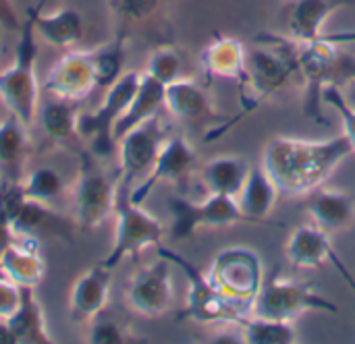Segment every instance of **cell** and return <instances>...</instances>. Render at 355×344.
Returning <instances> with one entry per match:
<instances>
[{"mask_svg": "<svg viewBox=\"0 0 355 344\" xmlns=\"http://www.w3.org/2000/svg\"><path fill=\"white\" fill-rule=\"evenodd\" d=\"M0 25L4 27H12V29H21V23L17 19V12L12 8V0H0Z\"/></svg>", "mask_w": 355, "mask_h": 344, "instance_id": "cell-39", "label": "cell"}, {"mask_svg": "<svg viewBox=\"0 0 355 344\" xmlns=\"http://www.w3.org/2000/svg\"><path fill=\"white\" fill-rule=\"evenodd\" d=\"M354 154L347 137L302 139L277 135L262 150V168L281 195L304 197L322 187Z\"/></svg>", "mask_w": 355, "mask_h": 344, "instance_id": "cell-1", "label": "cell"}, {"mask_svg": "<svg viewBox=\"0 0 355 344\" xmlns=\"http://www.w3.org/2000/svg\"><path fill=\"white\" fill-rule=\"evenodd\" d=\"M35 33L58 50H71L83 35V17L71 6H60L52 12H42L40 6L27 10Z\"/></svg>", "mask_w": 355, "mask_h": 344, "instance_id": "cell-23", "label": "cell"}, {"mask_svg": "<svg viewBox=\"0 0 355 344\" xmlns=\"http://www.w3.org/2000/svg\"><path fill=\"white\" fill-rule=\"evenodd\" d=\"M0 35H2V25H0Z\"/></svg>", "mask_w": 355, "mask_h": 344, "instance_id": "cell-43", "label": "cell"}, {"mask_svg": "<svg viewBox=\"0 0 355 344\" xmlns=\"http://www.w3.org/2000/svg\"><path fill=\"white\" fill-rule=\"evenodd\" d=\"M156 251H158V255L166 257L173 266H177L185 272L187 299H185L183 311L179 314L181 322H191V324H200V326H241L245 316H250L245 309L237 307L227 297H223L212 287L208 276L204 272H200L193 264H189L187 260H183L168 247L158 245Z\"/></svg>", "mask_w": 355, "mask_h": 344, "instance_id": "cell-5", "label": "cell"}, {"mask_svg": "<svg viewBox=\"0 0 355 344\" xmlns=\"http://www.w3.org/2000/svg\"><path fill=\"white\" fill-rule=\"evenodd\" d=\"M279 195L281 193H279L277 185L272 183V179L266 174V170L262 166L250 168L243 189L237 195L239 210H241L243 218L248 220V224L266 220L270 216V212L275 210Z\"/></svg>", "mask_w": 355, "mask_h": 344, "instance_id": "cell-26", "label": "cell"}, {"mask_svg": "<svg viewBox=\"0 0 355 344\" xmlns=\"http://www.w3.org/2000/svg\"><path fill=\"white\" fill-rule=\"evenodd\" d=\"M129 341L127 332L110 320H100V316L89 322V334H87V343L92 344H123Z\"/></svg>", "mask_w": 355, "mask_h": 344, "instance_id": "cell-36", "label": "cell"}, {"mask_svg": "<svg viewBox=\"0 0 355 344\" xmlns=\"http://www.w3.org/2000/svg\"><path fill=\"white\" fill-rule=\"evenodd\" d=\"M285 257L293 268H302V270L322 268L331 264L355 295V278L352 276L349 268L345 266V262L337 255L329 239V233H324L322 228L314 224H302L293 228L285 243Z\"/></svg>", "mask_w": 355, "mask_h": 344, "instance_id": "cell-14", "label": "cell"}, {"mask_svg": "<svg viewBox=\"0 0 355 344\" xmlns=\"http://www.w3.org/2000/svg\"><path fill=\"white\" fill-rule=\"evenodd\" d=\"M250 168L252 166L241 156L227 154V156H218V158H212L210 162H206L200 174H202V183L208 193L227 195V197L237 199V195L243 189Z\"/></svg>", "mask_w": 355, "mask_h": 344, "instance_id": "cell-27", "label": "cell"}, {"mask_svg": "<svg viewBox=\"0 0 355 344\" xmlns=\"http://www.w3.org/2000/svg\"><path fill=\"white\" fill-rule=\"evenodd\" d=\"M0 187H2V181H0Z\"/></svg>", "mask_w": 355, "mask_h": 344, "instance_id": "cell-44", "label": "cell"}, {"mask_svg": "<svg viewBox=\"0 0 355 344\" xmlns=\"http://www.w3.org/2000/svg\"><path fill=\"white\" fill-rule=\"evenodd\" d=\"M0 344H17V338L15 334L10 332V326L6 320L0 318Z\"/></svg>", "mask_w": 355, "mask_h": 344, "instance_id": "cell-41", "label": "cell"}, {"mask_svg": "<svg viewBox=\"0 0 355 344\" xmlns=\"http://www.w3.org/2000/svg\"><path fill=\"white\" fill-rule=\"evenodd\" d=\"M196 162H198V152L183 135L166 137L150 172L139 181L137 187L129 191L131 201L144 203L146 197L160 183H181L193 170Z\"/></svg>", "mask_w": 355, "mask_h": 344, "instance_id": "cell-15", "label": "cell"}, {"mask_svg": "<svg viewBox=\"0 0 355 344\" xmlns=\"http://www.w3.org/2000/svg\"><path fill=\"white\" fill-rule=\"evenodd\" d=\"M297 77V64L293 54V39L277 33H262L256 37V48L248 50L245 69L239 79L241 112L229 118L225 131L237 125L243 116L256 112L264 102L283 91Z\"/></svg>", "mask_w": 355, "mask_h": 344, "instance_id": "cell-2", "label": "cell"}, {"mask_svg": "<svg viewBox=\"0 0 355 344\" xmlns=\"http://www.w3.org/2000/svg\"><path fill=\"white\" fill-rule=\"evenodd\" d=\"M355 0H287L283 19L291 39L308 44L324 35L327 21L341 8L354 6Z\"/></svg>", "mask_w": 355, "mask_h": 344, "instance_id": "cell-18", "label": "cell"}, {"mask_svg": "<svg viewBox=\"0 0 355 344\" xmlns=\"http://www.w3.org/2000/svg\"><path fill=\"white\" fill-rule=\"evenodd\" d=\"M141 83V73L127 71L123 73L110 87L98 108L83 112L79 116V137H83L96 158H108L116 150L114 141V125L129 108L137 87Z\"/></svg>", "mask_w": 355, "mask_h": 344, "instance_id": "cell-8", "label": "cell"}, {"mask_svg": "<svg viewBox=\"0 0 355 344\" xmlns=\"http://www.w3.org/2000/svg\"><path fill=\"white\" fill-rule=\"evenodd\" d=\"M310 311L337 314L339 307L327 297H322L312 284L285 278L281 274H275L264 280L256 299L250 305V316L277 322H295L300 316Z\"/></svg>", "mask_w": 355, "mask_h": 344, "instance_id": "cell-6", "label": "cell"}, {"mask_svg": "<svg viewBox=\"0 0 355 344\" xmlns=\"http://www.w3.org/2000/svg\"><path fill=\"white\" fill-rule=\"evenodd\" d=\"M37 33L33 21L27 19L19 29V44L15 60L0 71V102L8 114L31 127L40 110V81H37Z\"/></svg>", "mask_w": 355, "mask_h": 344, "instance_id": "cell-4", "label": "cell"}, {"mask_svg": "<svg viewBox=\"0 0 355 344\" xmlns=\"http://www.w3.org/2000/svg\"><path fill=\"white\" fill-rule=\"evenodd\" d=\"M119 181L102 170L92 158H85L71 187V203L77 224L94 230L102 226L116 208Z\"/></svg>", "mask_w": 355, "mask_h": 344, "instance_id": "cell-10", "label": "cell"}, {"mask_svg": "<svg viewBox=\"0 0 355 344\" xmlns=\"http://www.w3.org/2000/svg\"><path fill=\"white\" fill-rule=\"evenodd\" d=\"M114 241L108 251V255L102 260V264L110 270L119 268L125 260L137 257L150 247L162 245L164 239V226L162 222L150 214L144 203H135L129 197L127 189L119 187V199L114 208Z\"/></svg>", "mask_w": 355, "mask_h": 344, "instance_id": "cell-7", "label": "cell"}, {"mask_svg": "<svg viewBox=\"0 0 355 344\" xmlns=\"http://www.w3.org/2000/svg\"><path fill=\"white\" fill-rule=\"evenodd\" d=\"M112 270L102 262L87 268L71 287L69 293V318L75 324L94 322L108 305Z\"/></svg>", "mask_w": 355, "mask_h": 344, "instance_id": "cell-17", "label": "cell"}, {"mask_svg": "<svg viewBox=\"0 0 355 344\" xmlns=\"http://www.w3.org/2000/svg\"><path fill=\"white\" fill-rule=\"evenodd\" d=\"M164 108L183 123H210L220 118L208 91L187 77L164 87Z\"/></svg>", "mask_w": 355, "mask_h": 344, "instance_id": "cell-20", "label": "cell"}, {"mask_svg": "<svg viewBox=\"0 0 355 344\" xmlns=\"http://www.w3.org/2000/svg\"><path fill=\"white\" fill-rule=\"evenodd\" d=\"M181 71H183L181 54L173 46H158L156 50L150 52V58H148L144 73L166 87L168 83L183 77Z\"/></svg>", "mask_w": 355, "mask_h": 344, "instance_id": "cell-33", "label": "cell"}, {"mask_svg": "<svg viewBox=\"0 0 355 344\" xmlns=\"http://www.w3.org/2000/svg\"><path fill=\"white\" fill-rule=\"evenodd\" d=\"M2 274L19 287L37 289L46 274V262L33 235H17V241L0 257Z\"/></svg>", "mask_w": 355, "mask_h": 344, "instance_id": "cell-21", "label": "cell"}, {"mask_svg": "<svg viewBox=\"0 0 355 344\" xmlns=\"http://www.w3.org/2000/svg\"><path fill=\"white\" fill-rule=\"evenodd\" d=\"M125 301L141 318H162L175 301L173 264L160 255L154 264L137 270L127 284Z\"/></svg>", "mask_w": 355, "mask_h": 344, "instance_id": "cell-13", "label": "cell"}, {"mask_svg": "<svg viewBox=\"0 0 355 344\" xmlns=\"http://www.w3.org/2000/svg\"><path fill=\"white\" fill-rule=\"evenodd\" d=\"M322 104L335 108V112L339 114L341 118V125H343V135L347 137L352 150L355 152V110L345 102L343 98V91L341 87L337 85H329L324 91H322Z\"/></svg>", "mask_w": 355, "mask_h": 344, "instance_id": "cell-34", "label": "cell"}, {"mask_svg": "<svg viewBox=\"0 0 355 344\" xmlns=\"http://www.w3.org/2000/svg\"><path fill=\"white\" fill-rule=\"evenodd\" d=\"M0 120H2V118H0Z\"/></svg>", "mask_w": 355, "mask_h": 344, "instance_id": "cell-45", "label": "cell"}, {"mask_svg": "<svg viewBox=\"0 0 355 344\" xmlns=\"http://www.w3.org/2000/svg\"><path fill=\"white\" fill-rule=\"evenodd\" d=\"M206 276L223 297L250 314V305L264 282V266L254 249L227 247L214 255Z\"/></svg>", "mask_w": 355, "mask_h": 344, "instance_id": "cell-9", "label": "cell"}, {"mask_svg": "<svg viewBox=\"0 0 355 344\" xmlns=\"http://www.w3.org/2000/svg\"><path fill=\"white\" fill-rule=\"evenodd\" d=\"M108 4L123 21H144L156 12L160 0H108Z\"/></svg>", "mask_w": 355, "mask_h": 344, "instance_id": "cell-35", "label": "cell"}, {"mask_svg": "<svg viewBox=\"0 0 355 344\" xmlns=\"http://www.w3.org/2000/svg\"><path fill=\"white\" fill-rule=\"evenodd\" d=\"M15 241H17V233H15L10 220H8L4 208L0 206V257L4 255V251H6Z\"/></svg>", "mask_w": 355, "mask_h": 344, "instance_id": "cell-38", "label": "cell"}, {"mask_svg": "<svg viewBox=\"0 0 355 344\" xmlns=\"http://www.w3.org/2000/svg\"><path fill=\"white\" fill-rule=\"evenodd\" d=\"M168 212L173 218V241H187L202 228H227L235 224H248L235 197L214 193H208V197H204L202 201L171 197Z\"/></svg>", "mask_w": 355, "mask_h": 344, "instance_id": "cell-11", "label": "cell"}, {"mask_svg": "<svg viewBox=\"0 0 355 344\" xmlns=\"http://www.w3.org/2000/svg\"><path fill=\"white\" fill-rule=\"evenodd\" d=\"M29 152V127L17 116L6 114L0 120V181L4 185H21L25 176Z\"/></svg>", "mask_w": 355, "mask_h": 344, "instance_id": "cell-22", "label": "cell"}, {"mask_svg": "<svg viewBox=\"0 0 355 344\" xmlns=\"http://www.w3.org/2000/svg\"><path fill=\"white\" fill-rule=\"evenodd\" d=\"M293 54L297 77L304 83V114L316 125H322V91L329 85L343 87L355 79V58L345 54L339 44L324 37L308 44L293 39Z\"/></svg>", "mask_w": 355, "mask_h": 344, "instance_id": "cell-3", "label": "cell"}, {"mask_svg": "<svg viewBox=\"0 0 355 344\" xmlns=\"http://www.w3.org/2000/svg\"><path fill=\"white\" fill-rule=\"evenodd\" d=\"M21 303V287L0 276V318L8 320Z\"/></svg>", "mask_w": 355, "mask_h": 344, "instance_id": "cell-37", "label": "cell"}, {"mask_svg": "<svg viewBox=\"0 0 355 344\" xmlns=\"http://www.w3.org/2000/svg\"><path fill=\"white\" fill-rule=\"evenodd\" d=\"M241 334L245 344H295L300 343L293 322L264 320L256 316H245L241 322Z\"/></svg>", "mask_w": 355, "mask_h": 344, "instance_id": "cell-31", "label": "cell"}, {"mask_svg": "<svg viewBox=\"0 0 355 344\" xmlns=\"http://www.w3.org/2000/svg\"><path fill=\"white\" fill-rule=\"evenodd\" d=\"M79 108L77 102L52 98L50 102L40 104L35 123H40L44 135L54 143H64L79 137Z\"/></svg>", "mask_w": 355, "mask_h": 344, "instance_id": "cell-29", "label": "cell"}, {"mask_svg": "<svg viewBox=\"0 0 355 344\" xmlns=\"http://www.w3.org/2000/svg\"><path fill=\"white\" fill-rule=\"evenodd\" d=\"M324 39L339 44V46H347V44H355V29H343V31H333V33H324Z\"/></svg>", "mask_w": 355, "mask_h": 344, "instance_id": "cell-40", "label": "cell"}, {"mask_svg": "<svg viewBox=\"0 0 355 344\" xmlns=\"http://www.w3.org/2000/svg\"><path fill=\"white\" fill-rule=\"evenodd\" d=\"M306 212L314 226L324 233H343L355 222V197L343 189L318 187L308 193Z\"/></svg>", "mask_w": 355, "mask_h": 344, "instance_id": "cell-19", "label": "cell"}, {"mask_svg": "<svg viewBox=\"0 0 355 344\" xmlns=\"http://www.w3.org/2000/svg\"><path fill=\"white\" fill-rule=\"evenodd\" d=\"M21 193L27 199L46 203V206H54L62 193H64V181L58 174V170L48 168V166H40L31 172H25L23 181H21Z\"/></svg>", "mask_w": 355, "mask_h": 344, "instance_id": "cell-32", "label": "cell"}, {"mask_svg": "<svg viewBox=\"0 0 355 344\" xmlns=\"http://www.w3.org/2000/svg\"><path fill=\"white\" fill-rule=\"evenodd\" d=\"M44 87L52 98H60L69 102H83L94 89H98L92 52L73 50V52L62 54L50 66Z\"/></svg>", "mask_w": 355, "mask_h": 344, "instance_id": "cell-16", "label": "cell"}, {"mask_svg": "<svg viewBox=\"0 0 355 344\" xmlns=\"http://www.w3.org/2000/svg\"><path fill=\"white\" fill-rule=\"evenodd\" d=\"M17 344H48L52 343L44 307L35 295V289L21 287V303L15 314L6 320Z\"/></svg>", "mask_w": 355, "mask_h": 344, "instance_id": "cell-25", "label": "cell"}, {"mask_svg": "<svg viewBox=\"0 0 355 344\" xmlns=\"http://www.w3.org/2000/svg\"><path fill=\"white\" fill-rule=\"evenodd\" d=\"M248 48L231 35H216L200 54L202 69L208 79L239 81L245 69Z\"/></svg>", "mask_w": 355, "mask_h": 344, "instance_id": "cell-24", "label": "cell"}, {"mask_svg": "<svg viewBox=\"0 0 355 344\" xmlns=\"http://www.w3.org/2000/svg\"><path fill=\"white\" fill-rule=\"evenodd\" d=\"M89 52H92L98 89L110 87L125 73L123 71L125 69V33L121 31L108 44H102L100 48H94Z\"/></svg>", "mask_w": 355, "mask_h": 344, "instance_id": "cell-30", "label": "cell"}, {"mask_svg": "<svg viewBox=\"0 0 355 344\" xmlns=\"http://www.w3.org/2000/svg\"><path fill=\"white\" fill-rule=\"evenodd\" d=\"M166 139L164 127L160 116H154L129 133H125L116 141V156H119V187L131 191L133 183L144 179L150 168L154 166L158 152Z\"/></svg>", "mask_w": 355, "mask_h": 344, "instance_id": "cell-12", "label": "cell"}, {"mask_svg": "<svg viewBox=\"0 0 355 344\" xmlns=\"http://www.w3.org/2000/svg\"><path fill=\"white\" fill-rule=\"evenodd\" d=\"M160 108H164V85L141 73V83L137 87V93L133 96L125 114L114 125V141H119L133 127L158 116Z\"/></svg>", "mask_w": 355, "mask_h": 344, "instance_id": "cell-28", "label": "cell"}, {"mask_svg": "<svg viewBox=\"0 0 355 344\" xmlns=\"http://www.w3.org/2000/svg\"><path fill=\"white\" fill-rule=\"evenodd\" d=\"M341 91H343V98H345V102L352 106L355 110V79L352 81H347L343 87H341Z\"/></svg>", "mask_w": 355, "mask_h": 344, "instance_id": "cell-42", "label": "cell"}]
</instances>
